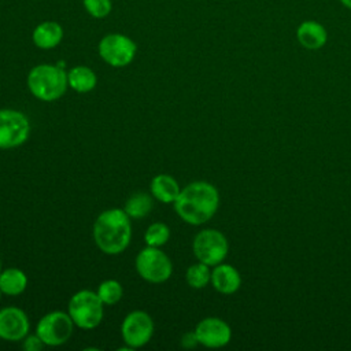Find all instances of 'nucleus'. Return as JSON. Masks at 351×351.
Returning <instances> with one entry per match:
<instances>
[{
	"instance_id": "f257e3e1",
	"label": "nucleus",
	"mask_w": 351,
	"mask_h": 351,
	"mask_svg": "<svg viewBox=\"0 0 351 351\" xmlns=\"http://www.w3.org/2000/svg\"><path fill=\"white\" fill-rule=\"evenodd\" d=\"M218 204L217 188L206 181H195L180 191L174 200V210L186 223L202 225L215 214Z\"/></svg>"
},
{
	"instance_id": "f03ea898",
	"label": "nucleus",
	"mask_w": 351,
	"mask_h": 351,
	"mask_svg": "<svg viewBox=\"0 0 351 351\" xmlns=\"http://www.w3.org/2000/svg\"><path fill=\"white\" fill-rule=\"evenodd\" d=\"M132 226L125 210L110 208L95 221L93 239L96 245L108 255L121 254L130 243Z\"/></svg>"
},
{
	"instance_id": "7ed1b4c3",
	"label": "nucleus",
	"mask_w": 351,
	"mask_h": 351,
	"mask_svg": "<svg viewBox=\"0 0 351 351\" xmlns=\"http://www.w3.org/2000/svg\"><path fill=\"white\" fill-rule=\"evenodd\" d=\"M67 86V73L58 64H37L27 74L29 90L43 101L58 100L64 95Z\"/></svg>"
},
{
	"instance_id": "20e7f679",
	"label": "nucleus",
	"mask_w": 351,
	"mask_h": 351,
	"mask_svg": "<svg viewBox=\"0 0 351 351\" xmlns=\"http://www.w3.org/2000/svg\"><path fill=\"white\" fill-rule=\"evenodd\" d=\"M103 302L99 298L97 293L82 289L74 293L69 302V314L78 328L82 329H93L96 328L104 314V307Z\"/></svg>"
},
{
	"instance_id": "39448f33",
	"label": "nucleus",
	"mask_w": 351,
	"mask_h": 351,
	"mask_svg": "<svg viewBox=\"0 0 351 351\" xmlns=\"http://www.w3.org/2000/svg\"><path fill=\"white\" fill-rule=\"evenodd\" d=\"M136 269L145 281L159 284L170 278L173 265L170 258L159 247L147 245L136 258Z\"/></svg>"
},
{
	"instance_id": "423d86ee",
	"label": "nucleus",
	"mask_w": 351,
	"mask_h": 351,
	"mask_svg": "<svg viewBox=\"0 0 351 351\" xmlns=\"http://www.w3.org/2000/svg\"><path fill=\"white\" fill-rule=\"evenodd\" d=\"M97 51L107 64L112 67H125L133 62L137 45L130 37L122 33H110L99 41Z\"/></svg>"
},
{
	"instance_id": "0eeeda50",
	"label": "nucleus",
	"mask_w": 351,
	"mask_h": 351,
	"mask_svg": "<svg viewBox=\"0 0 351 351\" xmlns=\"http://www.w3.org/2000/svg\"><path fill=\"white\" fill-rule=\"evenodd\" d=\"M192 248L199 262L215 266L226 258L228 240L219 230L204 229L195 236Z\"/></svg>"
},
{
	"instance_id": "6e6552de",
	"label": "nucleus",
	"mask_w": 351,
	"mask_h": 351,
	"mask_svg": "<svg viewBox=\"0 0 351 351\" xmlns=\"http://www.w3.org/2000/svg\"><path fill=\"white\" fill-rule=\"evenodd\" d=\"M74 322L69 313L52 311L45 314L37 324L36 333L45 346H62L73 335Z\"/></svg>"
},
{
	"instance_id": "1a4fd4ad",
	"label": "nucleus",
	"mask_w": 351,
	"mask_h": 351,
	"mask_svg": "<svg viewBox=\"0 0 351 351\" xmlns=\"http://www.w3.org/2000/svg\"><path fill=\"white\" fill-rule=\"evenodd\" d=\"M30 133L27 117L16 110H0V149L22 145Z\"/></svg>"
},
{
	"instance_id": "9d476101",
	"label": "nucleus",
	"mask_w": 351,
	"mask_h": 351,
	"mask_svg": "<svg viewBox=\"0 0 351 351\" xmlns=\"http://www.w3.org/2000/svg\"><path fill=\"white\" fill-rule=\"evenodd\" d=\"M154 333L152 318L145 311L129 313L121 325V335L123 341L130 348H138L145 346Z\"/></svg>"
},
{
	"instance_id": "9b49d317",
	"label": "nucleus",
	"mask_w": 351,
	"mask_h": 351,
	"mask_svg": "<svg viewBox=\"0 0 351 351\" xmlns=\"http://www.w3.org/2000/svg\"><path fill=\"white\" fill-rule=\"evenodd\" d=\"M199 344L210 348L223 347L230 341L232 330L230 326L217 317H207L202 319L195 328Z\"/></svg>"
},
{
	"instance_id": "f8f14e48",
	"label": "nucleus",
	"mask_w": 351,
	"mask_h": 351,
	"mask_svg": "<svg viewBox=\"0 0 351 351\" xmlns=\"http://www.w3.org/2000/svg\"><path fill=\"white\" fill-rule=\"evenodd\" d=\"M29 319L23 310L10 306L0 310V337L7 341L23 340L29 332Z\"/></svg>"
},
{
	"instance_id": "ddd939ff",
	"label": "nucleus",
	"mask_w": 351,
	"mask_h": 351,
	"mask_svg": "<svg viewBox=\"0 0 351 351\" xmlns=\"http://www.w3.org/2000/svg\"><path fill=\"white\" fill-rule=\"evenodd\" d=\"M62 38L63 27L55 21H44L38 23L32 33V40L40 49H52L60 44Z\"/></svg>"
},
{
	"instance_id": "4468645a",
	"label": "nucleus",
	"mask_w": 351,
	"mask_h": 351,
	"mask_svg": "<svg viewBox=\"0 0 351 351\" xmlns=\"http://www.w3.org/2000/svg\"><path fill=\"white\" fill-rule=\"evenodd\" d=\"M296 37L302 47L315 51L326 44L328 33L321 23L315 21H304L298 26Z\"/></svg>"
},
{
	"instance_id": "2eb2a0df",
	"label": "nucleus",
	"mask_w": 351,
	"mask_h": 351,
	"mask_svg": "<svg viewBox=\"0 0 351 351\" xmlns=\"http://www.w3.org/2000/svg\"><path fill=\"white\" fill-rule=\"evenodd\" d=\"M211 284L218 292L230 295L240 288L241 277L233 266L218 263L211 271Z\"/></svg>"
},
{
	"instance_id": "dca6fc26",
	"label": "nucleus",
	"mask_w": 351,
	"mask_h": 351,
	"mask_svg": "<svg viewBox=\"0 0 351 351\" xmlns=\"http://www.w3.org/2000/svg\"><path fill=\"white\" fill-rule=\"evenodd\" d=\"M180 191L178 182L169 174H158L151 181V193L162 203H174Z\"/></svg>"
},
{
	"instance_id": "f3484780",
	"label": "nucleus",
	"mask_w": 351,
	"mask_h": 351,
	"mask_svg": "<svg viewBox=\"0 0 351 351\" xmlns=\"http://www.w3.org/2000/svg\"><path fill=\"white\" fill-rule=\"evenodd\" d=\"M67 82L78 93L90 92L97 82L96 74L88 66H75L67 73Z\"/></svg>"
},
{
	"instance_id": "a211bd4d",
	"label": "nucleus",
	"mask_w": 351,
	"mask_h": 351,
	"mask_svg": "<svg viewBox=\"0 0 351 351\" xmlns=\"http://www.w3.org/2000/svg\"><path fill=\"white\" fill-rule=\"evenodd\" d=\"M27 287V277L26 274L16 267H10L1 270L0 273V289L3 293L10 296L21 295Z\"/></svg>"
},
{
	"instance_id": "6ab92c4d",
	"label": "nucleus",
	"mask_w": 351,
	"mask_h": 351,
	"mask_svg": "<svg viewBox=\"0 0 351 351\" xmlns=\"http://www.w3.org/2000/svg\"><path fill=\"white\" fill-rule=\"evenodd\" d=\"M125 213L129 218H144L152 210V199L148 193L137 192L133 193L125 203Z\"/></svg>"
},
{
	"instance_id": "aec40b11",
	"label": "nucleus",
	"mask_w": 351,
	"mask_h": 351,
	"mask_svg": "<svg viewBox=\"0 0 351 351\" xmlns=\"http://www.w3.org/2000/svg\"><path fill=\"white\" fill-rule=\"evenodd\" d=\"M185 277L189 287L200 289L204 288L211 281V271L208 269V265L199 262L188 267Z\"/></svg>"
},
{
	"instance_id": "412c9836",
	"label": "nucleus",
	"mask_w": 351,
	"mask_h": 351,
	"mask_svg": "<svg viewBox=\"0 0 351 351\" xmlns=\"http://www.w3.org/2000/svg\"><path fill=\"white\" fill-rule=\"evenodd\" d=\"M170 239V229L163 222L149 225L144 233V240L149 247H162Z\"/></svg>"
},
{
	"instance_id": "4be33fe9",
	"label": "nucleus",
	"mask_w": 351,
	"mask_h": 351,
	"mask_svg": "<svg viewBox=\"0 0 351 351\" xmlns=\"http://www.w3.org/2000/svg\"><path fill=\"white\" fill-rule=\"evenodd\" d=\"M96 293L99 295V298L104 304H115L117 302L121 300L123 295V289L118 281L106 280L99 285Z\"/></svg>"
},
{
	"instance_id": "5701e85b",
	"label": "nucleus",
	"mask_w": 351,
	"mask_h": 351,
	"mask_svg": "<svg viewBox=\"0 0 351 351\" xmlns=\"http://www.w3.org/2000/svg\"><path fill=\"white\" fill-rule=\"evenodd\" d=\"M85 11L95 19H103L110 15L112 10L111 0H82Z\"/></svg>"
},
{
	"instance_id": "b1692460",
	"label": "nucleus",
	"mask_w": 351,
	"mask_h": 351,
	"mask_svg": "<svg viewBox=\"0 0 351 351\" xmlns=\"http://www.w3.org/2000/svg\"><path fill=\"white\" fill-rule=\"evenodd\" d=\"M44 346H45L44 341L38 337L37 333L32 335V336H26L23 339V344H22L23 350H26V351H40V350H43Z\"/></svg>"
},
{
	"instance_id": "393cba45",
	"label": "nucleus",
	"mask_w": 351,
	"mask_h": 351,
	"mask_svg": "<svg viewBox=\"0 0 351 351\" xmlns=\"http://www.w3.org/2000/svg\"><path fill=\"white\" fill-rule=\"evenodd\" d=\"M197 344H199V340H197V337H196L195 330H193V332H186V333L182 335V337H181V346H182L184 348H193V347H196Z\"/></svg>"
},
{
	"instance_id": "a878e982",
	"label": "nucleus",
	"mask_w": 351,
	"mask_h": 351,
	"mask_svg": "<svg viewBox=\"0 0 351 351\" xmlns=\"http://www.w3.org/2000/svg\"><path fill=\"white\" fill-rule=\"evenodd\" d=\"M341 4L346 7V8H350L351 10V0H340Z\"/></svg>"
},
{
	"instance_id": "bb28decb",
	"label": "nucleus",
	"mask_w": 351,
	"mask_h": 351,
	"mask_svg": "<svg viewBox=\"0 0 351 351\" xmlns=\"http://www.w3.org/2000/svg\"><path fill=\"white\" fill-rule=\"evenodd\" d=\"M1 293H3V291H1V289H0V298H1Z\"/></svg>"
},
{
	"instance_id": "cd10ccee",
	"label": "nucleus",
	"mask_w": 351,
	"mask_h": 351,
	"mask_svg": "<svg viewBox=\"0 0 351 351\" xmlns=\"http://www.w3.org/2000/svg\"><path fill=\"white\" fill-rule=\"evenodd\" d=\"M0 273H1V262H0Z\"/></svg>"
},
{
	"instance_id": "c85d7f7f",
	"label": "nucleus",
	"mask_w": 351,
	"mask_h": 351,
	"mask_svg": "<svg viewBox=\"0 0 351 351\" xmlns=\"http://www.w3.org/2000/svg\"><path fill=\"white\" fill-rule=\"evenodd\" d=\"M0 340H1V337H0Z\"/></svg>"
}]
</instances>
